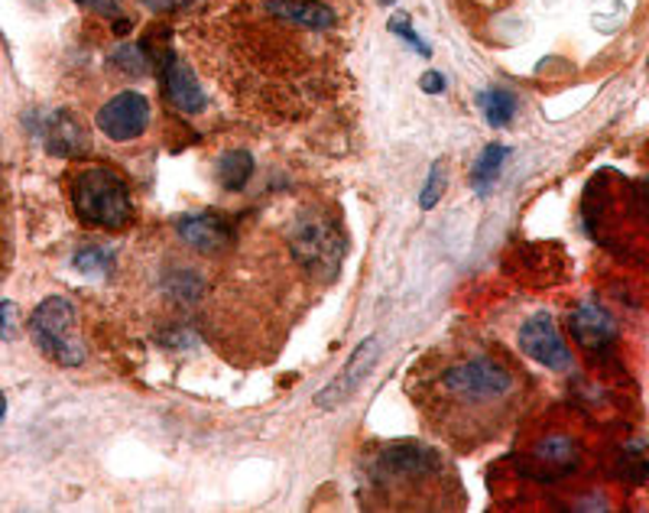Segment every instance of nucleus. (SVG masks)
Here are the masks:
<instances>
[{"mask_svg": "<svg viewBox=\"0 0 649 513\" xmlns=\"http://www.w3.org/2000/svg\"><path fill=\"white\" fill-rule=\"evenodd\" d=\"M338 13L322 0H228L192 43L205 72L253 114L293 121L332 95Z\"/></svg>", "mask_w": 649, "mask_h": 513, "instance_id": "nucleus-1", "label": "nucleus"}, {"mask_svg": "<svg viewBox=\"0 0 649 513\" xmlns=\"http://www.w3.org/2000/svg\"><path fill=\"white\" fill-rule=\"evenodd\" d=\"M409 397L436 436L458 449H474L494 439L510 419L520 384L503 360L468 352L426 360L419 374H412Z\"/></svg>", "mask_w": 649, "mask_h": 513, "instance_id": "nucleus-2", "label": "nucleus"}, {"mask_svg": "<svg viewBox=\"0 0 649 513\" xmlns=\"http://www.w3.org/2000/svg\"><path fill=\"white\" fill-rule=\"evenodd\" d=\"M370 494L400 511L458 507L461 484L449 459L422 442H400L377 452L367 468Z\"/></svg>", "mask_w": 649, "mask_h": 513, "instance_id": "nucleus-3", "label": "nucleus"}, {"mask_svg": "<svg viewBox=\"0 0 649 513\" xmlns=\"http://www.w3.org/2000/svg\"><path fill=\"white\" fill-rule=\"evenodd\" d=\"M72 206L75 214L92 224V228H107L117 231L130 221L134 206H130V192L124 186V179L107 169V166H88L75 176L72 182Z\"/></svg>", "mask_w": 649, "mask_h": 513, "instance_id": "nucleus-4", "label": "nucleus"}, {"mask_svg": "<svg viewBox=\"0 0 649 513\" xmlns=\"http://www.w3.org/2000/svg\"><path fill=\"white\" fill-rule=\"evenodd\" d=\"M30 335L36 348L62 367H78L85 348L75 335V306L65 296H50L30 315Z\"/></svg>", "mask_w": 649, "mask_h": 513, "instance_id": "nucleus-5", "label": "nucleus"}, {"mask_svg": "<svg viewBox=\"0 0 649 513\" xmlns=\"http://www.w3.org/2000/svg\"><path fill=\"white\" fill-rule=\"evenodd\" d=\"M95 121H98L101 134L114 144L137 140L150 124V102L140 92H121L117 98H111L101 107Z\"/></svg>", "mask_w": 649, "mask_h": 513, "instance_id": "nucleus-6", "label": "nucleus"}, {"mask_svg": "<svg viewBox=\"0 0 649 513\" xmlns=\"http://www.w3.org/2000/svg\"><path fill=\"white\" fill-rule=\"evenodd\" d=\"M520 348H523L526 358H533L543 367H552V370H565L572 364V352H568L565 338L558 335L555 318H552L549 312H536L533 318L523 322Z\"/></svg>", "mask_w": 649, "mask_h": 513, "instance_id": "nucleus-7", "label": "nucleus"}, {"mask_svg": "<svg viewBox=\"0 0 649 513\" xmlns=\"http://www.w3.org/2000/svg\"><path fill=\"white\" fill-rule=\"evenodd\" d=\"M377 355H380V342L377 338H367L364 345H357V352L350 355V360L345 364V370L315 397V407H322V410H332V407H338V404H345L348 397H354L357 390H360V384H364V377L374 370V364H377Z\"/></svg>", "mask_w": 649, "mask_h": 513, "instance_id": "nucleus-8", "label": "nucleus"}, {"mask_svg": "<svg viewBox=\"0 0 649 513\" xmlns=\"http://www.w3.org/2000/svg\"><path fill=\"white\" fill-rule=\"evenodd\" d=\"M159 82H163V95L166 102L172 104L176 111L182 114H199L205 111V92L199 88V82L192 78V72L182 65V59L176 52H163V62H159Z\"/></svg>", "mask_w": 649, "mask_h": 513, "instance_id": "nucleus-9", "label": "nucleus"}, {"mask_svg": "<svg viewBox=\"0 0 649 513\" xmlns=\"http://www.w3.org/2000/svg\"><path fill=\"white\" fill-rule=\"evenodd\" d=\"M179 238L201 254H218L231 241V224L214 211H196L179 218Z\"/></svg>", "mask_w": 649, "mask_h": 513, "instance_id": "nucleus-10", "label": "nucleus"}, {"mask_svg": "<svg viewBox=\"0 0 649 513\" xmlns=\"http://www.w3.org/2000/svg\"><path fill=\"white\" fill-rule=\"evenodd\" d=\"M568 328L578 338V345H585L588 352H604L617 338L614 318L600 306H592V303L588 306H578L568 315Z\"/></svg>", "mask_w": 649, "mask_h": 513, "instance_id": "nucleus-11", "label": "nucleus"}, {"mask_svg": "<svg viewBox=\"0 0 649 513\" xmlns=\"http://www.w3.org/2000/svg\"><path fill=\"white\" fill-rule=\"evenodd\" d=\"M293 251L300 260L305 263H312L315 270L318 266H328V270H335L342 260V251H338V234L332 231V228H325V224H318V221H312V224H305L300 234L293 238Z\"/></svg>", "mask_w": 649, "mask_h": 513, "instance_id": "nucleus-12", "label": "nucleus"}, {"mask_svg": "<svg viewBox=\"0 0 649 513\" xmlns=\"http://www.w3.org/2000/svg\"><path fill=\"white\" fill-rule=\"evenodd\" d=\"M50 154L72 156L82 147V124H75L69 114H55L50 121V137H46Z\"/></svg>", "mask_w": 649, "mask_h": 513, "instance_id": "nucleus-13", "label": "nucleus"}, {"mask_svg": "<svg viewBox=\"0 0 649 513\" xmlns=\"http://www.w3.org/2000/svg\"><path fill=\"white\" fill-rule=\"evenodd\" d=\"M253 176V156L248 150H234V154H224L218 159V182L231 192L244 189L248 179Z\"/></svg>", "mask_w": 649, "mask_h": 513, "instance_id": "nucleus-14", "label": "nucleus"}, {"mask_svg": "<svg viewBox=\"0 0 649 513\" xmlns=\"http://www.w3.org/2000/svg\"><path fill=\"white\" fill-rule=\"evenodd\" d=\"M506 156H510V147H503V144H491L484 154L478 156V163L471 166V186L478 192H488L491 189V182L498 179L500 166H503Z\"/></svg>", "mask_w": 649, "mask_h": 513, "instance_id": "nucleus-15", "label": "nucleus"}, {"mask_svg": "<svg viewBox=\"0 0 649 513\" xmlns=\"http://www.w3.org/2000/svg\"><path fill=\"white\" fill-rule=\"evenodd\" d=\"M478 104H481V111H484V121L491 124V127H506L510 121H513V114H516V98L506 92V88H488L481 98H478Z\"/></svg>", "mask_w": 649, "mask_h": 513, "instance_id": "nucleus-16", "label": "nucleus"}, {"mask_svg": "<svg viewBox=\"0 0 649 513\" xmlns=\"http://www.w3.org/2000/svg\"><path fill=\"white\" fill-rule=\"evenodd\" d=\"M536 459L546 464H555V468H568V464H575L578 459V449H575V442L572 439H546L540 449H536Z\"/></svg>", "mask_w": 649, "mask_h": 513, "instance_id": "nucleus-17", "label": "nucleus"}, {"mask_svg": "<svg viewBox=\"0 0 649 513\" xmlns=\"http://www.w3.org/2000/svg\"><path fill=\"white\" fill-rule=\"evenodd\" d=\"M442 192H446V166L442 163H432V169H429V179H426V189L419 192V206L426 208H436L442 202Z\"/></svg>", "mask_w": 649, "mask_h": 513, "instance_id": "nucleus-18", "label": "nucleus"}, {"mask_svg": "<svg viewBox=\"0 0 649 513\" xmlns=\"http://www.w3.org/2000/svg\"><path fill=\"white\" fill-rule=\"evenodd\" d=\"M107 260L111 254L104 251V248H82L78 254H75V270H82V273H88V276H101L104 270H107Z\"/></svg>", "mask_w": 649, "mask_h": 513, "instance_id": "nucleus-19", "label": "nucleus"}, {"mask_svg": "<svg viewBox=\"0 0 649 513\" xmlns=\"http://www.w3.org/2000/svg\"><path fill=\"white\" fill-rule=\"evenodd\" d=\"M114 62H117L124 72H130V75H144V72L150 69L147 52L140 50V46H121V50L114 52Z\"/></svg>", "mask_w": 649, "mask_h": 513, "instance_id": "nucleus-20", "label": "nucleus"}, {"mask_svg": "<svg viewBox=\"0 0 649 513\" xmlns=\"http://www.w3.org/2000/svg\"><path fill=\"white\" fill-rule=\"evenodd\" d=\"M390 30H394L397 36H402L412 50H419V55H432L429 43H422V40H419V33H416V30H409V20H406V17H394V20H390Z\"/></svg>", "mask_w": 649, "mask_h": 513, "instance_id": "nucleus-21", "label": "nucleus"}, {"mask_svg": "<svg viewBox=\"0 0 649 513\" xmlns=\"http://www.w3.org/2000/svg\"><path fill=\"white\" fill-rule=\"evenodd\" d=\"M82 7L95 10L101 17H117L121 13V0H78Z\"/></svg>", "mask_w": 649, "mask_h": 513, "instance_id": "nucleus-22", "label": "nucleus"}, {"mask_svg": "<svg viewBox=\"0 0 649 513\" xmlns=\"http://www.w3.org/2000/svg\"><path fill=\"white\" fill-rule=\"evenodd\" d=\"M419 88L429 92V95H439V92H446V78H442L439 72H426V75L419 78Z\"/></svg>", "mask_w": 649, "mask_h": 513, "instance_id": "nucleus-23", "label": "nucleus"}, {"mask_svg": "<svg viewBox=\"0 0 649 513\" xmlns=\"http://www.w3.org/2000/svg\"><path fill=\"white\" fill-rule=\"evenodd\" d=\"M10 325H13V303H3V338H10Z\"/></svg>", "mask_w": 649, "mask_h": 513, "instance_id": "nucleus-24", "label": "nucleus"}, {"mask_svg": "<svg viewBox=\"0 0 649 513\" xmlns=\"http://www.w3.org/2000/svg\"><path fill=\"white\" fill-rule=\"evenodd\" d=\"M140 3H147L150 10H159V13H163V10H172L179 0H140Z\"/></svg>", "mask_w": 649, "mask_h": 513, "instance_id": "nucleus-25", "label": "nucleus"}, {"mask_svg": "<svg viewBox=\"0 0 649 513\" xmlns=\"http://www.w3.org/2000/svg\"><path fill=\"white\" fill-rule=\"evenodd\" d=\"M380 3H390V0H380Z\"/></svg>", "mask_w": 649, "mask_h": 513, "instance_id": "nucleus-26", "label": "nucleus"}]
</instances>
